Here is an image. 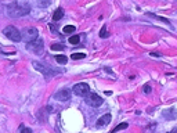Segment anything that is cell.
Wrapping results in <instances>:
<instances>
[{
  "label": "cell",
  "mask_w": 177,
  "mask_h": 133,
  "mask_svg": "<svg viewBox=\"0 0 177 133\" xmlns=\"http://www.w3.org/2000/svg\"><path fill=\"white\" fill-rule=\"evenodd\" d=\"M31 13V6L27 1H13L7 4V15L11 18H21Z\"/></svg>",
  "instance_id": "cell-1"
},
{
  "label": "cell",
  "mask_w": 177,
  "mask_h": 133,
  "mask_svg": "<svg viewBox=\"0 0 177 133\" xmlns=\"http://www.w3.org/2000/svg\"><path fill=\"white\" fill-rule=\"evenodd\" d=\"M21 35H22V40L29 43V42H33L39 39V31H37L35 27H27L21 31Z\"/></svg>",
  "instance_id": "cell-2"
},
{
  "label": "cell",
  "mask_w": 177,
  "mask_h": 133,
  "mask_svg": "<svg viewBox=\"0 0 177 133\" xmlns=\"http://www.w3.org/2000/svg\"><path fill=\"white\" fill-rule=\"evenodd\" d=\"M3 33H4V36L7 39H10L11 42H21L22 39V35H21V31H18L15 27L13 25H9V27H6L3 29Z\"/></svg>",
  "instance_id": "cell-3"
},
{
  "label": "cell",
  "mask_w": 177,
  "mask_h": 133,
  "mask_svg": "<svg viewBox=\"0 0 177 133\" xmlns=\"http://www.w3.org/2000/svg\"><path fill=\"white\" fill-rule=\"evenodd\" d=\"M32 65H33V68L36 69V71H39L40 73H43V75L47 76V78H49V76H53V75H55V73H58V71H54L50 65L43 64V63H40V61H33Z\"/></svg>",
  "instance_id": "cell-4"
},
{
  "label": "cell",
  "mask_w": 177,
  "mask_h": 133,
  "mask_svg": "<svg viewBox=\"0 0 177 133\" xmlns=\"http://www.w3.org/2000/svg\"><path fill=\"white\" fill-rule=\"evenodd\" d=\"M72 92L79 97H86L89 93H90V86L85 82H80V83H76L73 85L72 87Z\"/></svg>",
  "instance_id": "cell-5"
},
{
  "label": "cell",
  "mask_w": 177,
  "mask_h": 133,
  "mask_svg": "<svg viewBox=\"0 0 177 133\" xmlns=\"http://www.w3.org/2000/svg\"><path fill=\"white\" fill-rule=\"evenodd\" d=\"M85 101H86V104H89L90 107H100L102 104V98H101L97 93H89L86 97H85Z\"/></svg>",
  "instance_id": "cell-6"
},
{
  "label": "cell",
  "mask_w": 177,
  "mask_h": 133,
  "mask_svg": "<svg viewBox=\"0 0 177 133\" xmlns=\"http://www.w3.org/2000/svg\"><path fill=\"white\" fill-rule=\"evenodd\" d=\"M53 112V107H43V108H40V110L37 111L36 114V118L37 121H39V124L43 125L47 122V118H49V114H51Z\"/></svg>",
  "instance_id": "cell-7"
},
{
  "label": "cell",
  "mask_w": 177,
  "mask_h": 133,
  "mask_svg": "<svg viewBox=\"0 0 177 133\" xmlns=\"http://www.w3.org/2000/svg\"><path fill=\"white\" fill-rule=\"evenodd\" d=\"M43 47H44V45H43V40H42L40 37L36 39V40L27 43V49L29 51H32V53H40L43 50Z\"/></svg>",
  "instance_id": "cell-8"
},
{
  "label": "cell",
  "mask_w": 177,
  "mask_h": 133,
  "mask_svg": "<svg viewBox=\"0 0 177 133\" xmlns=\"http://www.w3.org/2000/svg\"><path fill=\"white\" fill-rule=\"evenodd\" d=\"M54 97L58 101H68L71 100V90L69 89H61V90H58L55 93Z\"/></svg>",
  "instance_id": "cell-9"
},
{
  "label": "cell",
  "mask_w": 177,
  "mask_h": 133,
  "mask_svg": "<svg viewBox=\"0 0 177 133\" xmlns=\"http://www.w3.org/2000/svg\"><path fill=\"white\" fill-rule=\"evenodd\" d=\"M112 121V116H111V114H105L102 115V116H100L98 119H97V128H104V126H107V125L109 124Z\"/></svg>",
  "instance_id": "cell-10"
},
{
  "label": "cell",
  "mask_w": 177,
  "mask_h": 133,
  "mask_svg": "<svg viewBox=\"0 0 177 133\" xmlns=\"http://www.w3.org/2000/svg\"><path fill=\"white\" fill-rule=\"evenodd\" d=\"M62 17H64V10H62V7H58V9L55 10V13L53 14V22L59 21Z\"/></svg>",
  "instance_id": "cell-11"
},
{
  "label": "cell",
  "mask_w": 177,
  "mask_h": 133,
  "mask_svg": "<svg viewBox=\"0 0 177 133\" xmlns=\"http://www.w3.org/2000/svg\"><path fill=\"white\" fill-rule=\"evenodd\" d=\"M162 115H163L166 119H174V118H176V115H174V108H170V110H165L163 112H162Z\"/></svg>",
  "instance_id": "cell-12"
},
{
  "label": "cell",
  "mask_w": 177,
  "mask_h": 133,
  "mask_svg": "<svg viewBox=\"0 0 177 133\" xmlns=\"http://www.w3.org/2000/svg\"><path fill=\"white\" fill-rule=\"evenodd\" d=\"M68 42L71 45H73V46H76V45L80 43V36H79V35H72V36H69Z\"/></svg>",
  "instance_id": "cell-13"
},
{
  "label": "cell",
  "mask_w": 177,
  "mask_h": 133,
  "mask_svg": "<svg viewBox=\"0 0 177 133\" xmlns=\"http://www.w3.org/2000/svg\"><path fill=\"white\" fill-rule=\"evenodd\" d=\"M55 61H57L58 64H67V63H68V58H67V55H55Z\"/></svg>",
  "instance_id": "cell-14"
},
{
  "label": "cell",
  "mask_w": 177,
  "mask_h": 133,
  "mask_svg": "<svg viewBox=\"0 0 177 133\" xmlns=\"http://www.w3.org/2000/svg\"><path fill=\"white\" fill-rule=\"evenodd\" d=\"M65 49V46H64L62 43H54V45H51V50L54 51H61Z\"/></svg>",
  "instance_id": "cell-15"
},
{
  "label": "cell",
  "mask_w": 177,
  "mask_h": 133,
  "mask_svg": "<svg viewBox=\"0 0 177 133\" xmlns=\"http://www.w3.org/2000/svg\"><path fill=\"white\" fill-rule=\"evenodd\" d=\"M109 36V33L107 32V24H104L102 25V28H101V31H100V37H108Z\"/></svg>",
  "instance_id": "cell-16"
},
{
  "label": "cell",
  "mask_w": 177,
  "mask_h": 133,
  "mask_svg": "<svg viewBox=\"0 0 177 133\" xmlns=\"http://www.w3.org/2000/svg\"><path fill=\"white\" fill-rule=\"evenodd\" d=\"M64 33H73L76 31V28L73 27V25H67V27H64Z\"/></svg>",
  "instance_id": "cell-17"
},
{
  "label": "cell",
  "mask_w": 177,
  "mask_h": 133,
  "mask_svg": "<svg viewBox=\"0 0 177 133\" xmlns=\"http://www.w3.org/2000/svg\"><path fill=\"white\" fill-rule=\"evenodd\" d=\"M129 128V124H126V122H123V124H119L116 128L112 130V132H118V130H125V129Z\"/></svg>",
  "instance_id": "cell-18"
},
{
  "label": "cell",
  "mask_w": 177,
  "mask_h": 133,
  "mask_svg": "<svg viewBox=\"0 0 177 133\" xmlns=\"http://www.w3.org/2000/svg\"><path fill=\"white\" fill-rule=\"evenodd\" d=\"M71 57H72V60H82V58L86 57V54L85 53H73Z\"/></svg>",
  "instance_id": "cell-19"
},
{
  "label": "cell",
  "mask_w": 177,
  "mask_h": 133,
  "mask_svg": "<svg viewBox=\"0 0 177 133\" xmlns=\"http://www.w3.org/2000/svg\"><path fill=\"white\" fill-rule=\"evenodd\" d=\"M147 15H148V17H152V18H155V19H159V21H163V22L169 24V21H168L166 18H162V17H159V15H155V14H152V13H147Z\"/></svg>",
  "instance_id": "cell-20"
},
{
  "label": "cell",
  "mask_w": 177,
  "mask_h": 133,
  "mask_svg": "<svg viewBox=\"0 0 177 133\" xmlns=\"http://www.w3.org/2000/svg\"><path fill=\"white\" fill-rule=\"evenodd\" d=\"M18 132H27V133H32V129L25 128L24 125H19L18 126Z\"/></svg>",
  "instance_id": "cell-21"
},
{
  "label": "cell",
  "mask_w": 177,
  "mask_h": 133,
  "mask_svg": "<svg viewBox=\"0 0 177 133\" xmlns=\"http://www.w3.org/2000/svg\"><path fill=\"white\" fill-rule=\"evenodd\" d=\"M143 90H144L145 93H151V86L150 85H145V86L143 87Z\"/></svg>",
  "instance_id": "cell-22"
},
{
  "label": "cell",
  "mask_w": 177,
  "mask_h": 133,
  "mask_svg": "<svg viewBox=\"0 0 177 133\" xmlns=\"http://www.w3.org/2000/svg\"><path fill=\"white\" fill-rule=\"evenodd\" d=\"M49 27H50L51 32H53V33H57V27H54V24H50V25H49Z\"/></svg>",
  "instance_id": "cell-23"
},
{
  "label": "cell",
  "mask_w": 177,
  "mask_h": 133,
  "mask_svg": "<svg viewBox=\"0 0 177 133\" xmlns=\"http://www.w3.org/2000/svg\"><path fill=\"white\" fill-rule=\"evenodd\" d=\"M151 55H152V57H161L158 53H151Z\"/></svg>",
  "instance_id": "cell-24"
}]
</instances>
